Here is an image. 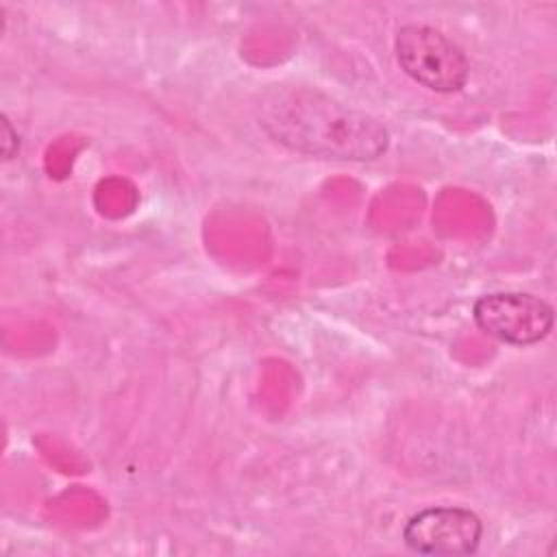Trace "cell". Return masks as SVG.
Returning a JSON list of instances; mask_svg holds the SVG:
<instances>
[{
    "label": "cell",
    "mask_w": 557,
    "mask_h": 557,
    "mask_svg": "<svg viewBox=\"0 0 557 557\" xmlns=\"http://www.w3.org/2000/svg\"><path fill=\"white\" fill-rule=\"evenodd\" d=\"M259 126L276 144L309 157L374 161L387 152L383 122L315 87H272L257 109Z\"/></svg>",
    "instance_id": "6da1fadb"
},
{
    "label": "cell",
    "mask_w": 557,
    "mask_h": 557,
    "mask_svg": "<svg viewBox=\"0 0 557 557\" xmlns=\"http://www.w3.org/2000/svg\"><path fill=\"white\" fill-rule=\"evenodd\" d=\"M394 54L411 81L435 94H457L470 78L466 52L429 24L400 26L394 35Z\"/></svg>",
    "instance_id": "7a4b0ae2"
},
{
    "label": "cell",
    "mask_w": 557,
    "mask_h": 557,
    "mask_svg": "<svg viewBox=\"0 0 557 557\" xmlns=\"http://www.w3.org/2000/svg\"><path fill=\"white\" fill-rule=\"evenodd\" d=\"M474 324L490 337L509 346H533L550 335L555 309L527 292H494L474 300Z\"/></svg>",
    "instance_id": "3957f363"
},
{
    "label": "cell",
    "mask_w": 557,
    "mask_h": 557,
    "mask_svg": "<svg viewBox=\"0 0 557 557\" xmlns=\"http://www.w3.org/2000/svg\"><path fill=\"white\" fill-rule=\"evenodd\" d=\"M483 537L481 518L466 507H426L403 527V542L418 555H470Z\"/></svg>",
    "instance_id": "277c9868"
},
{
    "label": "cell",
    "mask_w": 557,
    "mask_h": 557,
    "mask_svg": "<svg viewBox=\"0 0 557 557\" xmlns=\"http://www.w3.org/2000/svg\"><path fill=\"white\" fill-rule=\"evenodd\" d=\"M2 159L4 161H11L20 148V137H17V131L13 128L11 120L7 115H2Z\"/></svg>",
    "instance_id": "5b68a950"
}]
</instances>
